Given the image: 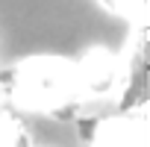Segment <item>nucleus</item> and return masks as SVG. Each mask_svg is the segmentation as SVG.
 <instances>
[{
  "label": "nucleus",
  "instance_id": "2",
  "mask_svg": "<svg viewBox=\"0 0 150 147\" xmlns=\"http://www.w3.org/2000/svg\"><path fill=\"white\" fill-rule=\"evenodd\" d=\"M77 74V86H86L88 91H109L118 80V68H115V59L106 56V53H91L80 62V68L74 71Z\"/></svg>",
  "mask_w": 150,
  "mask_h": 147
},
{
  "label": "nucleus",
  "instance_id": "3",
  "mask_svg": "<svg viewBox=\"0 0 150 147\" xmlns=\"http://www.w3.org/2000/svg\"><path fill=\"white\" fill-rule=\"evenodd\" d=\"M0 147H27V132H24V124L3 112L0 115Z\"/></svg>",
  "mask_w": 150,
  "mask_h": 147
},
{
  "label": "nucleus",
  "instance_id": "1",
  "mask_svg": "<svg viewBox=\"0 0 150 147\" xmlns=\"http://www.w3.org/2000/svg\"><path fill=\"white\" fill-rule=\"evenodd\" d=\"M77 74L59 59H33L18 71V97L41 112H56L74 100Z\"/></svg>",
  "mask_w": 150,
  "mask_h": 147
}]
</instances>
